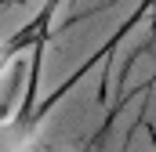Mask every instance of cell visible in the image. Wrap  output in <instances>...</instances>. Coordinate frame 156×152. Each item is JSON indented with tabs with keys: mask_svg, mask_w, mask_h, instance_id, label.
I'll return each instance as SVG.
<instances>
[{
	"mask_svg": "<svg viewBox=\"0 0 156 152\" xmlns=\"http://www.w3.org/2000/svg\"><path fill=\"white\" fill-rule=\"evenodd\" d=\"M58 4H62V0H47V4H44V11H40L29 26H22L18 33H11L7 40H0V80L7 76V69L15 65V58H18L26 47H37V43L47 40V26H51V18H55Z\"/></svg>",
	"mask_w": 156,
	"mask_h": 152,
	"instance_id": "obj_1",
	"label": "cell"
},
{
	"mask_svg": "<svg viewBox=\"0 0 156 152\" xmlns=\"http://www.w3.org/2000/svg\"><path fill=\"white\" fill-rule=\"evenodd\" d=\"M87 152H98V141H94V145H91V149H87Z\"/></svg>",
	"mask_w": 156,
	"mask_h": 152,
	"instance_id": "obj_2",
	"label": "cell"
},
{
	"mask_svg": "<svg viewBox=\"0 0 156 152\" xmlns=\"http://www.w3.org/2000/svg\"><path fill=\"white\" fill-rule=\"evenodd\" d=\"M153 36H156V26H153Z\"/></svg>",
	"mask_w": 156,
	"mask_h": 152,
	"instance_id": "obj_3",
	"label": "cell"
}]
</instances>
